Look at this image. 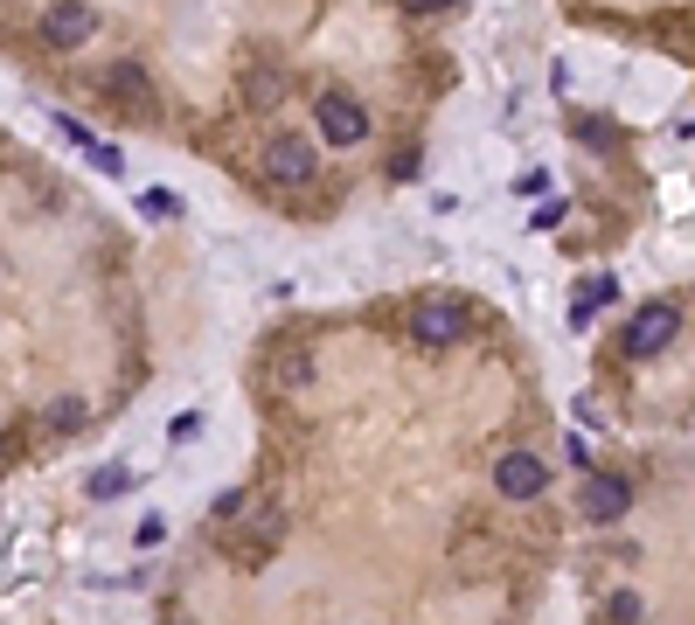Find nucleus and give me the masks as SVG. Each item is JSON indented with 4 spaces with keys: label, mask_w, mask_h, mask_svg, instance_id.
Instances as JSON below:
<instances>
[{
    "label": "nucleus",
    "mask_w": 695,
    "mask_h": 625,
    "mask_svg": "<svg viewBox=\"0 0 695 625\" xmlns=\"http://www.w3.org/2000/svg\"><path fill=\"white\" fill-rule=\"evenodd\" d=\"M682 341V306H667V299H647L626 320V355L633 361H654V355H667Z\"/></svg>",
    "instance_id": "f257e3e1"
},
{
    "label": "nucleus",
    "mask_w": 695,
    "mask_h": 625,
    "mask_svg": "<svg viewBox=\"0 0 695 625\" xmlns=\"http://www.w3.org/2000/svg\"><path fill=\"white\" fill-rule=\"evenodd\" d=\"M314 119H320L327 146H362L369 140V112H362V98H348V91H320Z\"/></svg>",
    "instance_id": "f03ea898"
},
{
    "label": "nucleus",
    "mask_w": 695,
    "mask_h": 625,
    "mask_svg": "<svg viewBox=\"0 0 695 625\" xmlns=\"http://www.w3.org/2000/svg\"><path fill=\"white\" fill-rule=\"evenodd\" d=\"M410 341H425V348H459V341H467V306H452V299H418V306H410Z\"/></svg>",
    "instance_id": "7ed1b4c3"
},
{
    "label": "nucleus",
    "mask_w": 695,
    "mask_h": 625,
    "mask_svg": "<svg viewBox=\"0 0 695 625\" xmlns=\"http://www.w3.org/2000/svg\"><path fill=\"white\" fill-rule=\"evenodd\" d=\"M278 542H286V508H257L244 529H229V535H223V550L237 556V563H265Z\"/></svg>",
    "instance_id": "20e7f679"
},
{
    "label": "nucleus",
    "mask_w": 695,
    "mask_h": 625,
    "mask_svg": "<svg viewBox=\"0 0 695 625\" xmlns=\"http://www.w3.org/2000/svg\"><path fill=\"white\" fill-rule=\"evenodd\" d=\"M578 508H584V521H599V529H612V521H620V514L633 508V486H626L620 473H591V465H584Z\"/></svg>",
    "instance_id": "39448f33"
},
{
    "label": "nucleus",
    "mask_w": 695,
    "mask_h": 625,
    "mask_svg": "<svg viewBox=\"0 0 695 625\" xmlns=\"http://www.w3.org/2000/svg\"><path fill=\"white\" fill-rule=\"evenodd\" d=\"M98 35V14L84 8V0H49L42 8V42L49 49H84Z\"/></svg>",
    "instance_id": "423d86ee"
},
{
    "label": "nucleus",
    "mask_w": 695,
    "mask_h": 625,
    "mask_svg": "<svg viewBox=\"0 0 695 625\" xmlns=\"http://www.w3.org/2000/svg\"><path fill=\"white\" fill-rule=\"evenodd\" d=\"M314 174H320V161H314V146H306L299 133L265 146V181H278V188H306Z\"/></svg>",
    "instance_id": "0eeeda50"
},
{
    "label": "nucleus",
    "mask_w": 695,
    "mask_h": 625,
    "mask_svg": "<svg viewBox=\"0 0 695 625\" xmlns=\"http://www.w3.org/2000/svg\"><path fill=\"white\" fill-rule=\"evenodd\" d=\"M494 486H501V501H535V493L550 486V465L535 452H501L494 459Z\"/></svg>",
    "instance_id": "6e6552de"
},
{
    "label": "nucleus",
    "mask_w": 695,
    "mask_h": 625,
    "mask_svg": "<svg viewBox=\"0 0 695 625\" xmlns=\"http://www.w3.org/2000/svg\"><path fill=\"white\" fill-rule=\"evenodd\" d=\"M105 91H112L119 104H133V112H153V84H146L140 63H112V70H105Z\"/></svg>",
    "instance_id": "1a4fd4ad"
},
{
    "label": "nucleus",
    "mask_w": 695,
    "mask_h": 625,
    "mask_svg": "<svg viewBox=\"0 0 695 625\" xmlns=\"http://www.w3.org/2000/svg\"><path fill=\"white\" fill-rule=\"evenodd\" d=\"M314 382V355L306 348H278L272 355V389H306Z\"/></svg>",
    "instance_id": "9d476101"
},
{
    "label": "nucleus",
    "mask_w": 695,
    "mask_h": 625,
    "mask_svg": "<svg viewBox=\"0 0 695 625\" xmlns=\"http://www.w3.org/2000/svg\"><path fill=\"white\" fill-rule=\"evenodd\" d=\"M244 98H251V112H272L278 98H286V70H272V63H257L244 76Z\"/></svg>",
    "instance_id": "9b49d317"
},
{
    "label": "nucleus",
    "mask_w": 695,
    "mask_h": 625,
    "mask_svg": "<svg viewBox=\"0 0 695 625\" xmlns=\"http://www.w3.org/2000/svg\"><path fill=\"white\" fill-rule=\"evenodd\" d=\"M612 299H620V285H612V278H591V293L571 306V327H591V320H599V306H612Z\"/></svg>",
    "instance_id": "f8f14e48"
},
{
    "label": "nucleus",
    "mask_w": 695,
    "mask_h": 625,
    "mask_svg": "<svg viewBox=\"0 0 695 625\" xmlns=\"http://www.w3.org/2000/svg\"><path fill=\"white\" fill-rule=\"evenodd\" d=\"M49 424H57V431H76V424H91V403H84V397H63L57 410H49Z\"/></svg>",
    "instance_id": "ddd939ff"
},
{
    "label": "nucleus",
    "mask_w": 695,
    "mask_h": 625,
    "mask_svg": "<svg viewBox=\"0 0 695 625\" xmlns=\"http://www.w3.org/2000/svg\"><path fill=\"white\" fill-rule=\"evenodd\" d=\"M133 486V473H125V465H105V473L91 480V501H112V493H125Z\"/></svg>",
    "instance_id": "4468645a"
},
{
    "label": "nucleus",
    "mask_w": 695,
    "mask_h": 625,
    "mask_svg": "<svg viewBox=\"0 0 695 625\" xmlns=\"http://www.w3.org/2000/svg\"><path fill=\"white\" fill-rule=\"evenodd\" d=\"M605 612H612V618H647V605H640V591H612V597H605Z\"/></svg>",
    "instance_id": "2eb2a0df"
},
{
    "label": "nucleus",
    "mask_w": 695,
    "mask_h": 625,
    "mask_svg": "<svg viewBox=\"0 0 695 625\" xmlns=\"http://www.w3.org/2000/svg\"><path fill=\"white\" fill-rule=\"evenodd\" d=\"M578 140H584V146H599V153L620 146V133H612V125H578Z\"/></svg>",
    "instance_id": "dca6fc26"
},
{
    "label": "nucleus",
    "mask_w": 695,
    "mask_h": 625,
    "mask_svg": "<svg viewBox=\"0 0 695 625\" xmlns=\"http://www.w3.org/2000/svg\"><path fill=\"white\" fill-rule=\"evenodd\" d=\"M403 8H410V14H459L467 0H403Z\"/></svg>",
    "instance_id": "f3484780"
},
{
    "label": "nucleus",
    "mask_w": 695,
    "mask_h": 625,
    "mask_svg": "<svg viewBox=\"0 0 695 625\" xmlns=\"http://www.w3.org/2000/svg\"><path fill=\"white\" fill-rule=\"evenodd\" d=\"M167 431H174V438H202V410H182V417H174Z\"/></svg>",
    "instance_id": "a211bd4d"
},
{
    "label": "nucleus",
    "mask_w": 695,
    "mask_h": 625,
    "mask_svg": "<svg viewBox=\"0 0 695 625\" xmlns=\"http://www.w3.org/2000/svg\"><path fill=\"white\" fill-rule=\"evenodd\" d=\"M514 195H522V202L529 195H550V174H522V181H514Z\"/></svg>",
    "instance_id": "6ab92c4d"
}]
</instances>
